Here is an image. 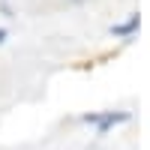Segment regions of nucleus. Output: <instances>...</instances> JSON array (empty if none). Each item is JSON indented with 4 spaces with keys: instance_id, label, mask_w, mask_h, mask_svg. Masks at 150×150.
<instances>
[{
    "instance_id": "nucleus-1",
    "label": "nucleus",
    "mask_w": 150,
    "mask_h": 150,
    "mask_svg": "<svg viewBox=\"0 0 150 150\" xmlns=\"http://www.w3.org/2000/svg\"><path fill=\"white\" fill-rule=\"evenodd\" d=\"M81 120L90 123L99 135H105V132H111L114 126L126 123V120H129V111H93V114H84Z\"/></svg>"
},
{
    "instance_id": "nucleus-2",
    "label": "nucleus",
    "mask_w": 150,
    "mask_h": 150,
    "mask_svg": "<svg viewBox=\"0 0 150 150\" xmlns=\"http://www.w3.org/2000/svg\"><path fill=\"white\" fill-rule=\"evenodd\" d=\"M138 27H141V15L135 12V15H129L126 21L114 24V27H111V33H114V36H120V39H126V36H132V33L138 30Z\"/></svg>"
},
{
    "instance_id": "nucleus-3",
    "label": "nucleus",
    "mask_w": 150,
    "mask_h": 150,
    "mask_svg": "<svg viewBox=\"0 0 150 150\" xmlns=\"http://www.w3.org/2000/svg\"><path fill=\"white\" fill-rule=\"evenodd\" d=\"M3 39H6V30H3V27H0V42H3Z\"/></svg>"
}]
</instances>
